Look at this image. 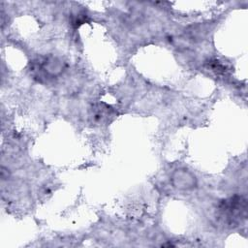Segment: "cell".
Wrapping results in <instances>:
<instances>
[{"label":"cell","mask_w":248,"mask_h":248,"mask_svg":"<svg viewBox=\"0 0 248 248\" xmlns=\"http://www.w3.org/2000/svg\"><path fill=\"white\" fill-rule=\"evenodd\" d=\"M172 185L179 190H189L196 186L195 175L185 169L176 170L171 176Z\"/></svg>","instance_id":"6da1fadb"}]
</instances>
